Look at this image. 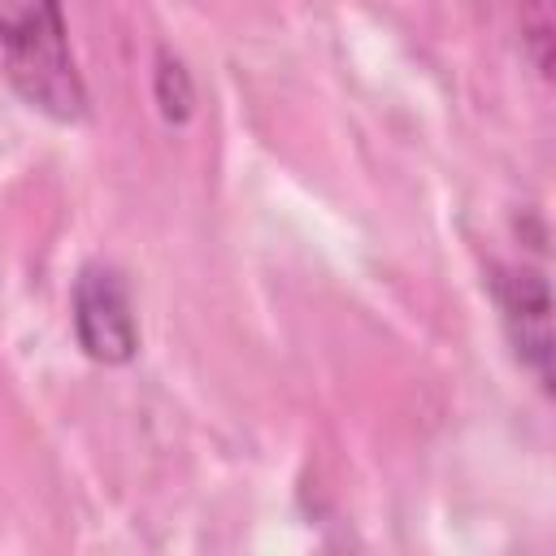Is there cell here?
<instances>
[{"instance_id":"obj_1","label":"cell","mask_w":556,"mask_h":556,"mask_svg":"<svg viewBox=\"0 0 556 556\" xmlns=\"http://www.w3.org/2000/svg\"><path fill=\"white\" fill-rule=\"evenodd\" d=\"M0 52L17 96L56 117L78 122L87 113V87L78 78L61 0H0Z\"/></svg>"},{"instance_id":"obj_2","label":"cell","mask_w":556,"mask_h":556,"mask_svg":"<svg viewBox=\"0 0 556 556\" xmlns=\"http://www.w3.org/2000/svg\"><path fill=\"white\" fill-rule=\"evenodd\" d=\"M74 334L100 365H126L139 352V326L126 278L113 265H87L74 282Z\"/></svg>"},{"instance_id":"obj_3","label":"cell","mask_w":556,"mask_h":556,"mask_svg":"<svg viewBox=\"0 0 556 556\" xmlns=\"http://www.w3.org/2000/svg\"><path fill=\"white\" fill-rule=\"evenodd\" d=\"M495 295L504 308V326L517 343V356L534 369L543 387H552V300L547 278L539 269H504L495 278Z\"/></svg>"},{"instance_id":"obj_4","label":"cell","mask_w":556,"mask_h":556,"mask_svg":"<svg viewBox=\"0 0 556 556\" xmlns=\"http://www.w3.org/2000/svg\"><path fill=\"white\" fill-rule=\"evenodd\" d=\"M156 104H161L165 122H187V117H191V104H195L191 74H187L182 61L169 56V52L156 56Z\"/></svg>"},{"instance_id":"obj_5","label":"cell","mask_w":556,"mask_h":556,"mask_svg":"<svg viewBox=\"0 0 556 556\" xmlns=\"http://www.w3.org/2000/svg\"><path fill=\"white\" fill-rule=\"evenodd\" d=\"M521 22H526V39L539 74H552V0H530Z\"/></svg>"}]
</instances>
